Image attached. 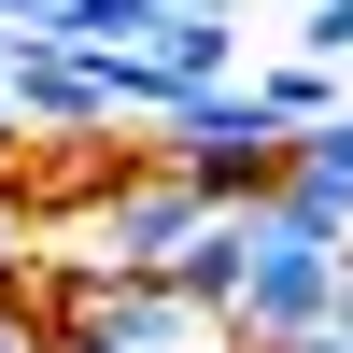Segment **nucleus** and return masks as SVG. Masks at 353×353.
I'll use <instances>...</instances> for the list:
<instances>
[{
	"instance_id": "obj_3",
	"label": "nucleus",
	"mask_w": 353,
	"mask_h": 353,
	"mask_svg": "<svg viewBox=\"0 0 353 353\" xmlns=\"http://www.w3.org/2000/svg\"><path fill=\"white\" fill-rule=\"evenodd\" d=\"M156 170H184L212 212H254V198H283V170H297V141L254 113V85H198V99L156 113V141H141Z\"/></svg>"
},
{
	"instance_id": "obj_1",
	"label": "nucleus",
	"mask_w": 353,
	"mask_h": 353,
	"mask_svg": "<svg viewBox=\"0 0 353 353\" xmlns=\"http://www.w3.org/2000/svg\"><path fill=\"white\" fill-rule=\"evenodd\" d=\"M226 241H241L226 339L283 353V339H311V325H339V311H353V226H325L311 198H254V212H226Z\"/></svg>"
},
{
	"instance_id": "obj_12",
	"label": "nucleus",
	"mask_w": 353,
	"mask_h": 353,
	"mask_svg": "<svg viewBox=\"0 0 353 353\" xmlns=\"http://www.w3.org/2000/svg\"><path fill=\"white\" fill-rule=\"evenodd\" d=\"M0 28H57V0H0Z\"/></svg>"
},
{
	"instance_id": "obj_13",
	"label": "nucleus",
	"mask_w": 353,
	"mask_h": 353,
	"mask_svg": "<svg viewBox=\"0 0 353 353\" xmlns=\"http://www.w3.org/2000/svg\"><path fill=\"white\" fill-rule=\"evenodd\" d=\"M14 141H28V128H14V113H0V170H14Z\"/></svg>"
},
{
	"instance_id": "obj_2",
	"label": "nucleus",
	"mask_w": 353,
	"mask_h": 353,
	"mask_svg": "<svg viewBox=\"0 0 353 353\" xmlns=\"http://www.w3.org/2000/svg\"><path fill=\"white\" fill-rule=\"evenodd\" d=\"M198 226H212V198H198L184 170L128 156L99 212H71V226H57V283H128V269H141V283H170V269L198 254Z\"/></svg>"
},
{
	"instance_id": "obj_9",
	"label": "nucleus",
	"mask_w": 353,
	"mask_h": 353,
	"mask_svg": "<svg viewBox=\"0 0 353 353\" xmlns=\"http://www.w3.org/2000/svg\"><path fill=\"white\" fill-rule=\"evenodd\" d=\"M0 297H28V198L0 184Z\"/></svg>"
},
{
	"instance_id": "obj_8",
	"label": "nucleus",
	"mask_w": 353,
	"mask_h": 353,
	"mask_svg": "<svg viewBox=\"0 0 353 353\" xmlns=\"http://www.w3.org/2000/svg\"><path fill=\"white\" fill-rule=\"evenodd\" d=\"M297 57H325V71H339V57H353V0H311V14H297Z\"/></svg>"
},
{
	"instance_id": "obj_6",
	"label": "nucleus",
	"mask_w": 353,
	"mask_h": 353,
	"mask_svg": "<svg viewBox=\"0 0 353 353\" xmlns=\"http://www.w3.org/2000/svg\"><path fill=\"white\" fill-rule=\"evenodd\" d=\"M241 85H254V113H269L283 141H311V128H325V113H353L325 57H269V71H241Z\"/></svg>"
},
{
	"instance_id": "obj_5",
	"label": "nucleus",
	"mask_w": 353,
	"mask_h": 353,
	"mask_svg": "<svg viewBox=\"0 0 353 353\" xmlns=\"http://www.w3.org/2000/svg\"><path fill=\"white\" fill-rule=\"evenodd\" d=\"M184 14H198V0H57V43H85V57H156Z\"/></svg>"
},
{
	"instance_id": "obj_4",
	"label": "nucleus",
	"mask_w": 353,
	"mask_h": 353,
	"mask_svg": "<svg viewBox=\"0 0 353 353\" xmlns=\"http://www.w3.org/2000/svg\"><path fill=\"white\" fill-rule=\"evenodd\" d=\"M43 339L57 353H226V311H198L184 283H57V311H43Z\"/></svg>"
},
{
	"instance_id": "obj_11",
	"label": "nucleus",
	"mask_w": 353,
	"mask_h": 353,
	"mask_svg": "<svg viewBox=\"0 0 353 353\" xmlns=\"http://www.w3.org/2000/svg\"><path fill=\"white\" fill-rule=\"evenodd\" d=\"M283 353H353V311H339V325H311V339H283Z\"/></svg>"
},
{
	"instance_id": "obj_7",
	"label": "nucleus",
	"mask_w": 353,
	"mask_h": 353,
	"mask_svg": "<svg viewBox=\"0 0 353 353\" xmlns=\"http://www.w3.org/2000/svg\"><path fill=\"white\" fill-rule=\"evenodd\" d=\"M283 198H311L325 226H353V113H325V128L297 141V170H283Z\"/></svg>"
},
{
	"instance_id": "obj_10",
	"label": "nucleus",
	"mask_w": 353,
	"mask_h": 353,
	"mask_svg": "<svg viewBox=\"0 0 353 353\" xmlns=\"http://www.w3.org/2000/svg\"><path fill=\"white\" fill-rule=\"evenodd\" d=\"M0 353H57V339H43V311H28V297H0Z\"/></svg>"
}]
</instances>
